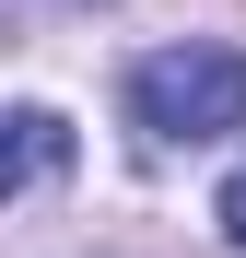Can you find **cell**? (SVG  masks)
Wrapping results in <instances>:
<instances>
[{
	"label": "cell",
	"instance_id": "cell-2",
	"mask_svg": "<svg viewBox=\"0 0 246 258\" xmlns=\"http://www.w3.org/2000/svg\"><path fill=\"white\" fill-rule=\"evenodd\" d=\"M12 153H24V188H47L59 164H70V129H59V106H12Z\"/></svg>",
	"mask_w": 246,
	"mask_h": 258
},
{
	"label": "cell",
	"instance_id": "cell-3",
	"mask_svg": "<svg viewBox=\"0 0 246 258\" xmlns=\"http://www.w3.org/2000/svg\"><path fill=\"white\" fill-rule=\"evenodd\" d=\"M223 235L246 246V164H234V176H223Z\"/></svg>",
	"mask_w": 246,
	"mask_h": 258
},
{
	"label": "cell",
	"instance_id": "cell-1",
	"mask_svg": "<svg viewBox=\"0 0 246 258\" xmlns=\"http://www.w3.org/2000/svg\"><path fill=\"white\" fill-rule=\"evenodd\" d=\"M129 129L164 141V153H199V141H223V129H246V47L188 35V47L129 59Z\"/></svg>",
	"mask_w": 246,
	"mask_h": 258
}]
</instances>
